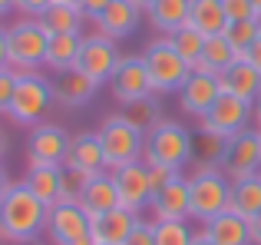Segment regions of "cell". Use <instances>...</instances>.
<instances>
[{"instance_id": "1", "label": "cell", "mask_w": 261, "mask_h": 245, "mask_svg": "<svg viewBox=\"0 0 261 245\" xmlns=\"http://www.w3.org/2000/svg\"><path fill=\"white\" fill-rule=\"evenodd\" d=\"M46 215H50V206H43L23 182H17L10 195L0 202V239L13 245L33 242L46 229Z\"/></svg>"}, {"instance_id": "2", "label": "cell", "mask_w": 261, "mask_h": 245, "mask_svg": "<svg viewBox=\"0 0 261 245\" xmlns=\"http://www.w3.org/2000/svg\"><path fill=\"white\" fill-rule=\"evenodd\" d=\"M192 146L195 136L175 119H159L152 129L146 133V149H142V162L146 166H169L178 169L192 162Z\"/></svg>"}, {"instance_id": "3", "label": "cell", "mask_w": 261, "mask_h": 245, "mask_svg": "<svg viewBox=\"0 0 261 245\" xmlns=\"http://www.w3.org/2000/svg\"><path fill=\"white\" fill-rule=\"evenodd\" d=\"M102 142V153H106V166L109 173L119 166H129V162L142 159V149H146V133H142L136 122L126 119V113H116V116H106L96 129Z\"/></svg>"}, {"instance_id": "4", "label": "cell", "mask_w": 261, "mask_h": 245, "mask_svg": "<svg viewBox=\"0 0 261 245\" xmlns=\"http://www.w3.org/2000/svg\"><path fill=\"white\" fill-rule=\"evenodd\" d=\"M10 37V70L20 77H30L40 66H46V50H50V30L40 20H20V23L7 27Z\"/></svg>"}, {"instance_id": "5", "label": "cell", "mask_w": 261, "mask_h": 245, "mask_svg": "<svg viewBox=\"0 0 261 245\" xmlns=\"http://www.w3.org/2000/svg\"><path fill=\"white\" fill-rule=\"evenodd\" d=\"M189 195H192V219L208 222L215 215L228 212L231 202V179L218 166L195 169L189 176Z\"/></svg>"}, {"instance_id": "6", "label": "cell", "mask_w": 261, "mask_h": 245, "mask_svg": "<svg viewBox=\"0 0 261 245\" xmlns=\"http://www.w3.org/2000/svg\"><path fill=\"white\" fill-rule=\"evenodd\" d=\"M142 60H146V70H149V80H152V90L159 93H178L182 83L189 80L192 66L178 57V50L169 43V37H159L142 50Z\"/></svg>"}, {"instance_id": "7", "label": "cell", "mask_w": 261, "mask_h": 245, "mask_svg": "<svg viewBox=\"0 0 261 245\" xmlns=\"http://www.w3.org/2000/svg\"><path fill=\"white\" fill-rule=\"evenodd\" d=\"M50 106H53V83H46L40 73H30V77H20L7 116L20 126H40L43 116L50 113Z\"/></svg>"}, {"instance_id": "8", "label": "cell", "mask_w": 261, "mask_h": 245, "mask_svg": "<svg viewBox=\"0 0 261 245\" xmlns=\"http://www.w3.org/2000/svg\"><path fill=\"white\" fill-rule=\"evenodd\" d=\"M46 235L57 245H96L89 229V212L80 202H57L46 215Z\"/></svg>"}, {"instance_id": "9", "label": "cell", "mask_w": 261, "mask_h": 245, "mask_svg": "<svg viewBox=\"0 0 261 245\" xmlns=\"http://www.w3.org/2000/svg\"><path fill=\"white\" fill-rule=\"evenodd\" d=\"M218 169H222L231 182L258 176L261 173V133L258 129H242V133H235L231 139H225V153H222Z\"/></svg>"}, {"instance_id": "10", "label": "cell", "mask_w": 261, "mask_h": 245, "mask_svg": "<svg viewBox=\"0 0 261 245\" xmlns=\"http://www.w3.org/2000/svg\"><path fill=\"white\" fill-rule=\"evenodd\" d=\"M251 119H255L251 103H245L242 96H231V93H222V96L215 100V106L198 119V129H202V133H212V136H222V139H231L235 133L248 129Z\"/></svg>"}, {"instance_id": "11", "label": "cell", "mask_w": 261, "mask_h": 245, "mask_svg": "<svg viewBox=\"0 0 261 245\" xmlns=\"http://www.w3.org/2000/svg\"><path fill=\"white\" fill-rule=\"evenodd\" d=\"M113 179H116V189H119V206L126 212L139 215L142 209L152 206V179H149V166L142 159L113 169Z\"/></svg>"}, {"instance_id": "12", "label": "cell", "mask_w": 261, "mask_h": 245, "mask_svg": "<svg viewBox=\"0 0 261 245\" xmlns=\"http://www.w3.org/2000/svg\"><path fill=\"white\" fill-rule=\"evenodd\" d=\"M70 142H73V136L60 122H40V126H33L30 146H27L30 166H63L66 153H70Z\"/></svg>"}, {"instance_id": "13", "label": "cell", "mask_w": 261, "mask_h": 245, "mask_svg": "<svg viewBox=\"0 0 261 245\" xmlns=\"http://www.w3.org/2000/svg\"><path fill=\"white\" fill-rule=\"evenodd\" d=\"M222 77H215V73H205V70H192L189 80L182 83V90L175 93L178 96V110L185 113V116H195L202 119L205 113L215 106V100L222 96Z\"/></svg>"}, {"instance_id": "14", "label": "cell", "mask_w": 261, "mask_h": 245, "mask_svg": "<svg viewBox=\"0 0 261 245\" xmlns=\"http://www.w3.org/2000/svg\"><path fill=\"white\" fill-rule=\"evenodd\" d=\"M109 86H113V96L119 100V103H139V100H149L152 96V80H149V70H146V60L139 57H122L119 66H116L113 80H109Z\"/></svg>"}, {"instance_id": "15", "label": "cell", "mask_w": 261, "mask_h": 245, "mask_svg": "<svg viewBox=\"0 0 261 245\" xmlns=\"http://www.w3.org/2000/svg\"><path fill=\"white\" fill-rule=\"evenodd\" d=\"M119 60H122V53L116 50V40L102 37V33H93V37H83V50H80L76 70H83L96 83H106V80H113Z\"/></svg>"}, {"instance_id": "16", "label": "cell", "mask_w": 261, "mask_h": 245, "mask_svg": "<svg viewBox=\"0 0 261 245\" xmlns=\"http://www.w3.org/2000/svg\"><path fill=\"white\" fill-rule=\"evenodd\" d=\"M152 219L155 222H185L192 219V195H189V179L178 176L175 182H169L162 192L152 195Z\"/></svg>"}, {"instance_id": "17", "label": "cell", "mask_w": 261, "mask_h": 245, "mask_svg": "<svg viewBox=\"0 0 261 245\" xmlns=\"http://www.w3.org/2000/svg\"><path fill=\"white\" fill-rule=\"evenodd\" d=\"M63 166H73L86 176H102L106 173V153H102V142L96 133H76L70 142V153H66Z\"/></svg>"}, {"instance_id": "18", "label": "cell", "mask_w": 261, "mask_h": 245, "mask_svg": "<svg viewBox=\"0 0 261 245\" xmlns=\"http://www.w3.org/2000/svg\"><path fill=\"white\" fill-rule=\"evenodd\" d=\"M139 215L126 212V209H109V212L89 215V229H93L96 245H126Z\"/></svg>"}, {"instance_id": "19", "label": "cell", "mask_w": 261, "mask_h": 245, "mask_svg": "<svg viewBox=\"0 0 261 245\" xmlns=\"http://www.w3.org/2000/svg\"><path fill=\"white\" fill-rule=\"evenodd\" d=\"M96 90H99V83H96L93 77H86L83 70H66V73H57V83H53V100L63 106H70V110H76V106H86L89 100L96 96Z\"/></svg>"}, {"instance_id": "20", "label": "cell", "mask_w": 261, "mask_h": 245, "mask_svg": "<svg viewBox=\"0 0 261 245\" xmlns=\"http://www.w3.org/2000/svg\"><path fill=\"white\" fill-rule=\"evenodd\" d=\"M202 235L212 239L215 245H251V226L248 219L235 212H222L215 219L202 222Z\"/></svg>"}, {"instance_id": "21", "label": "cell", "mask_w": 261, "mask_h": 245, "mask_svg": "<svg viewBox=\"0 0 261 245\" xmlns=\"http://www.w3.org/2000/svg\"><path fill=\"white\" fill-rule=\"evenodd\" d=\"M139 17H142V10L133 4V0H113V4H109V10L96 20V27H99L102 37L122 40V37H129V33L139 27Z\"/></svg>"}, {"instance_id": "22", "label": "cell", "mask_w": 261, "mask_h": 245, "mask_svg": "<svg viewBox=\"0 0 261 245\" xmlns=\"http://www.w3.org/2000/svg\"><path fill=\"white\" fill-rule=\"evenodd\" d=\"M222 90L231 93V96H242L245 103H255L258 93H261V70L248 63V60H238V63H231L228 70L222 73Z\"/></svg>"}, {"instance_id": "23", "label": "cell", "mask_w": 261, "mask_h": 245, "mask_svg": "<svg viewBox=\"0 0 261 245\" xmlns=\"http://www.w3.org/2000/svg\"><path fill=\"white\" fill-rule=\"evenodd\" d=\"M80 206H83L89 215L109 212V209H122L119 206V189H116L113 173L93 176V179L86 182V192H83V199H80Z\"/></svg>"}, {"instance_id": "24", "label": "cell", "mask_w": 261, "mask_h": 245, "mask_svg": "<svg viewBox=\"0 0 261 245\" xmlns=\"http://www.w3.org/2000/svg\"><path fill=\"white\" fill-rule=\"evenodd\" d=\"M60 179H63V166H27L23 186L43 206H57L60 202Z\"/></svg>"}, {"instance_id": "25", "label": "cell", "mask_w": 261, "mask_h": 245, "mask_svg": "<svg viewBox=\"0 0 261 245\" xmlns=\"http://www.w3.org/2000/svg\"><path fill=\"white\" fill-rule=\"evenodd\" d=\"M83 50V33H50V50H46V66L53 73H66L80 63Z\"/></svg>"}, {"instance_id": "26", "label": "cell", "mask_w": 261, "mask_h": 245, "mask_svg": "<svg viewBox=\"0 0 261 245\" xmlns=\"http://www.w3.org/2000/svg\"><path fill=\"white\" fill-rule=\"evenodd\" d=\"M146 13H149V23H152L162 37H169V33H175L178 27L189 23L192 0H155Z\"/></svg>"}, {"instance_id": "27", "label": "cell", "mask_w": 261, "mask_h": 245, "mask_svg": "<svg viewBox=\"0 0 261 245\" xmlns=\"http://www.w3.org/2000/svg\"><path fill=\"white\" fill-rule=\"evenodd\" d=\"M189 23L195 30H202L205 37H218V33L228 30V13H225L222 0H192V13H189Z\"/></svg>"}, {"instance_id": "28", "label": "cell", "mask_w": 261, "mask_h": 245, "mask_svg": "<svg viewBox=\"0 0 261 245\" xmlns=\"http://www.w3.org/2000/svg\"><path fill=\"white\" fill-rule=\"evenodd\" d=\"M238 60H242V53H238L235 46L228 43V37H225V33H218V37H208V40H205L202 60H198L195 70H205V73H215V77H222V73L228 70L231 63H238Z\"/></svg>"}, {"instance_id": "29", "label": "cell", "mask_w": 261, "mask_h": 245, "mask_svg": "<svg viewBox=\"0 0 261 245\" xmlns=\"http://www.w3.org/2000/svg\"><path fill=\"white\" fill-rule=\"evenodd\" d=\"M228 212L242 215V219H248V222L261 212V176H248V179H235L231 182Z\"/></svg>"}, {"instance_id": "30", "label": "cell", "mask_w": 261, "mask_h": 245, "mask_svg": "<svg viewBox=\"0 0 261 245\" xmlns=\"http://www.w3.org/2000/svg\"><path fill=\"white\" fill-rule=\"evenodd\" d=\"M83 10L73 4H57L53 0L50 7H46V13L40 17V23L46 27L50 33H80V27H83Z\"/></svg>"}, {"instance_id": "31", "label": "cell", "mask_w": 261, "mask_h": 245, "mask_svg": "<svg viewBox=\"0 0 261 245\" xmlns=\"http://www.w3.org/2000/svg\"><path fill=\"white\" fill-rule=\"evenodd\" d=\"M205 40H208V37H205L202 30H195L192 23H185V27H178L175 33H169V43L175 46V50H178V57H182L185 63L192 66V70H195V66H198V60H202Z\"/></svg>"}, {"instance_id": "32", "label": "cell", "mask_w": 261, "mask_h": 245, "mask_svg": "<svg viewBox=\"0 0 261 245\" xmlns=\"http://www.w3.org/2000/svg\"><path fill=\"white\" fill-rule=\"evenodd\" d=\"M222 153H225V139L222 136H212V133H202V129H198L195 146H192V162H195L198 169L218 166V162H222Z\"/></svg>"}, {"instance_id": "33", "label": "cell", "mask_w": 261, "mask_h": 245, "mask_svg": "<svg viewBox=\"0 0 261 245\" xmlns=\"http://www.w3.org/2000/svg\"><path fill=\"white\" fill-rule=\"evenodd\" d=\"M225 37H228V43L245 57V50H248V46L261 37V20H258V17H255V20H235V23H228Z\"/></svg>"}, {"instance_id": "34", "label": "cell", "mask_w": 261, "mask_h": 245, "mask_svg": "<svg viewBox=\"0 0 261 245\" xmlns=\"http://www.w3.org/2000/svg\"><path fill=\"white\" fill-rule=\"evenodd\" d=\"M192 242H195V232L189 229V222H155V245H192Z\"/></svg>"}, {"instance_id": "35", "label": "cell", "mask_w": 261, "mask_h": 245, "mask_svg": "<svg viewBox=\"0 0 261 245\" xmlns=\"http://www.w3.org/2000/svg\"><path fill=\"white\" fill-rule=\"evenodd\" d=\"M93 179V176L80 173V169L73 166H63V179H60V202H80L86 192V182Z\"/></svg>"}, {"instance_id": "36", "label": "cell", "mask_w": 261, "mask_h": 245, "mask_svg": "<svg viewBox=\"0 0 261 245\" xmlns=\"http://www.w3.org/2000/svg\"><path fill=\"white\" fill-rule=\"evenodd\" d=\"M126 119L136 122L142 133H149V129L159 122V110H155L152 96H149V100H139V103H129V106H126Z\"/></svg>"}, {"instance_id": "37", "label": "cell", "mask_w": 261, "mask_h": 245, "mask_svg": "<svg viewBox=\"0 0 261 245\" xmlns=\"http://www.w3.org/2000/svg\"><path fill=\"white\" fill-rule=\"evenodd\" d=\"M17 83H20V73L17 70H0V113L10 110L13 93H17Z\"/></svg>"}, {"instance_id": "38", "label": "cell", "mask_w": 261, "mask_h": 245, "mask_svg": "<svg viewBox=\"0 0 261 245\" xmlns=\"http://www.w3.org/2000/svg\"><path fill=\"white\" fill-rule=\"evenodd\" d=\"M126 245H155V222H149V219H136V226H133V232H129V239Z\"/></svg>"}, {"instance_id": "39", "label": "cell", "mask_w": 261, "mask_h": 245, "mask_svg": "<svg viewBox=\"0 0 261 245\" xmlns=\"http://www.w3.org/2000/svg\"><path fill=\"white\" fill-rule=\"evenodd\" d=\"M222 7H225V13H228L231 23H235V20H255L258 17L251 0H222Z\"/></svg>"}, {"instance_id": "40", "label": "cell", "mask_w": 261, "mask_h": 245, "mask_svg": "<svg viewBox=\"0 0 261 245\" xmlns=\"http://www.w3.org/2000/svg\"><path fill=\"white\" fill-rule=\"evenodd\" d=\"M178 169H169V166H149V179H152V195L155 192H162V189L169 186V182H175L178 179Z\"/></svg>"}, {"instance_id": "41", "label": "cell", "mask_w": 261, "mask_h": 245, "mask_svg": "<svg viewBox=\"0 0 261 245\" xmlns=\"http://www.w3.org/2000/svg\"><path fill=\"white\" fill-rule=\"evenodd\" d=\"M50 4H53V0H17V10L23 13L27 20H40Z\"/></svg>"}, {"instance_id": "42", "label": "cell", "mask_w": 261, "mask_h": 245, "mask_svg": "<svg viewBox=\"0 0 261 245\" xmlns=\"http://www.w3.org/2000/svg\"><path fill=\"white\" fill-rule=\"evenodd\" d=\"M109 4H113V0H83V4H80V10H83L86 20H93V23H96V20L109 10Z\"/></svg>"}, {"instance_id": "43", "label": "cell", "mask_w": 261, "mask_h": 245, "mask_svg": "<svg viewBox=\"0 0 261 245\" xmlns=\"http://www.w3.org/2000/svg\"><path fill=\"white\" fill-rule=\"evenodd\" d=\"M0 70H10V37H7V27H0Z\"/></svg>"}, {"instance_id": "44", "label": "cell", "mask_w": 261, "mask_h": 245, "mask_svg": "<svg viewBox=\"0 0 261 245\" xmlns=\"http://www.w3.org/2000/svg\"><path fill=\"white\" fill-rule=\"evenodd\" d=\"M245 60H248V63L255 66V70H261V37L248 46V50H245Z\"/></svg>"}, {"instance_id": "45", "label": "cell", "mask_w": 261, "mask_h": 245, "mask_svg": "<svg viewBox=\"0 0 261 245\" xmlns=\"http://www.w3.org/2000/svg\"><path fill=\"white\" fill-rule=\"evenodd\" d=\"M17 186V182H10V176H7V169L0 166V202L7 199V195H10V189Z\"/></svg>"}, {"instance_id": "46", "label": "cell", "mask_w": 261, "mask_h": 245, "mask_svg": "<svg viewBox=\"0 0 261 245\" xmlns=\"http://www.w3.org/2000/svg\"><path fill=\"white\" fill-rule=\"evenodd\" d=\"M248 226H251V245H261V212L248 222Z\"/></svg>"}, {"instance_id": "47", "label": "cell", "mask_w": 261, "mask_h": 245, "mask_svg": "<svg viewBox=\"0 0 261 245\" xmlns=\"http://www.w3.org/2000/svg\"><path fill=\"white\" fill-rule=\"evenodd\" d=\"M251 113H255V119H251V122H255V129H261V93H258L255 103H251Z\"/></svg>"}, {"instance_id": "48", "label": "cell", "mask_w": 261, "mask_h": 245, "mask_svg": "<svg viewBox=\"0 0 261 245\" xmlns=\"http://www.w3.org/2000/svg\"><path fill=\"white\" fill-rule=\"evenodd\" d=\"M10 10H17V0H0V17H7Z\"/></svg>"}, {"instance_id": "49", "label": "cell", "mask_w": 261, "mask_h": 245, "mask_svg": "<svg viewBox=\"0 0 261 245\" xmlns=\"http://www.w3.org/2000/svg\"><path fill=\"white\" fill-rule=\"evenodd\" d=\"M7 146H10V139H7V133H4V126H0V159H4V153H7Z\"/></svg>"}, {"instance_id": "50", "label": "cell", "mask_w": 261, "mask_h": 245, "mask_svg": "<svg viewBox=\"0 0 261 245\" xmlns=\"http://www.w3.org/2000/svg\"><path fill=\"white\" fill-rule=\"evenodd\" d=\"M192 245H215V242H212V239H205L202 232H195V242H192Z\"/></svg>"}, {"instance_id": "51", "label": "cell", "mask_w": 261, "mask_h": 245, "mask_svg": "<svg viewBox=\"0 0 261 245\" xmlns=\"http://www.w3.org/2000/svg\"><path fill=\"white\" fill-rule=\"evenodd\" d=\"M133 4H136V7H139V10H149V7H152V4H155V0H133Z\"/></svg>"}, {"instance_id": "52", "label": "cell", "mask_w": 261, "mask_h": 245, "mask_svg": "<svg viewBox=\"0 0 261 245\" xmlns=\"http://www.w3.org/2000/svg\"><path fill=\"white\" fill-rule=\"evenodd\" d=\"M57 4H73V7H80L83 0H57Z\"/></svg>"}, {"instance_id": "53", "label": "cell", "mask_w": 261, "mask_h": 245, "mask_svg": "<svg viewBox=\"0 0 261 245\" xmlns=\"http://www.w3.org/2000/svg\"><path fill=\"white\" fill-rule=\"evenodd\" d=\"M255 4V13H258V20H261V0H251Z\"/></svg>"}, {"instance_id": "54", "label": "cell", "mask_w": 261, "mask_h": 245, "mask_svg": "<svg viewBox=\"0 0 261 245\" xmlns=\"http://www.w3.org/2000/svg\"><path fill=\"white\" fill-rule=\"evenodd\" d=\"M23 245H40V239H33V242H23Z\"/></svg>"}, {"instance_id": "55", "label": "cell", "mask_w": 261, "mask_h": 245, "mask_svg": "<svg viewBox=\"0 0 261 245\" xmlns=\"http://www.w3.org/2000/svg\"><path fill=\"white\" fill-rule=\"evenodd\" d=\"M258 133H261V129H258Z\"/></svg>"}, {"instance_id": "56", "label": "cell", "mask_w": 261, "mask_h": 245, "mask_svg": "<svg viewBox=\"0 0 261 245\" xmlns=\"http://www.w3.org/2000/svg\"><path fill=\"white\" fill-rule=\"evenodd\" d=\"M0 242H4V239H0Z\"/></svg>"}, {"instance_id": "57", "label": "cell", "mask_w": 261, "mask_h": 245, "mask_svg": "<svg viewBox=\"0 0 261 245\" xmlns=\"http://www.w3.org/2000/svg\"><path fill=\"white\" fill-rule=\"evenodd\" d=\"M258 176H261V173H258Z\"/></svg>"}]
</instances>
